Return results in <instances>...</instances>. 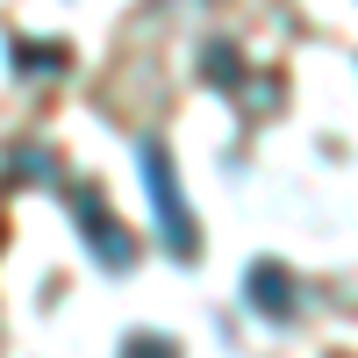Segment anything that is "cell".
Here are the masks:
<instances>
[{"label": "cell", "instance_id": "6da1fadb", "mask_svg": "<svg viewBox=\"0 0 358 358\" xmlns=\"http://www.w3.org/2000/svg\"><path fill=\"white\" fill-rule=\"evenodd\" d=\"M143 179H151V208H158V236L172 244V258H201V229L187 215V194H179V172L165 165V143H143Z\"/></svg>", "mask_w": 358, "mask_h": 358}, {"label": "cell", "instance_id": "7a4b0ae2", "mask_svg": "<svg viewBox=\"0 0 358 358\" xmlns=\"http://www.w3.org/2000/svg\"><path fill=\"white\" fill-rule=\"evenodd\" d=\"M72 215H79V229H86V244H94V258H101V265H115V273H122V265L136 258V236H129V229L101 208V194H94V187H72Z\"/></svg>", "mask_w": 358, "mask_h": 358}, {"label": "cell", "instance_id": "3957f363", "mask_svg": "<svg viewBox=\"0 0 358 358\" xmlns=\"http://www.w3.org/2000/svg\"><path fill=\"white\" fill-rule=\"evenodd\" d=\"M244 301H251L258 315H273V322L294 315V280H287V265H280V258H258L251 273H244Z\"/></svg>", "mask_w": 358, "mask_h": 358}, {"label": "cell", "instance_id": "277c9868", "mask_svg": "<svg viewBox=\"0 0 358 358\" xmlns=\"http://www.w3.org/2000/svg\"><path fill=\"white\" fill-rule=\"evenodd\" d=\"M122 358H179V344L158 330H136V337H122Z\"/></svg>", "mask_w": 358, "mask_h": 358}, {"label": "cell", "instance_id": "5b68a950", "mask_svg": "<svg viewBox=\"0 0 358 358\" xmlns=\"http://www.w3.org/2000/svg\"><path fill=\"white\" fill-rule=\"evenodd\" d=\"M208 72H215V86H236V72H244V57H236L229 43H208Z\"/></svg>", "mask_w": 358, "mask_h": 358}]
</instances>
